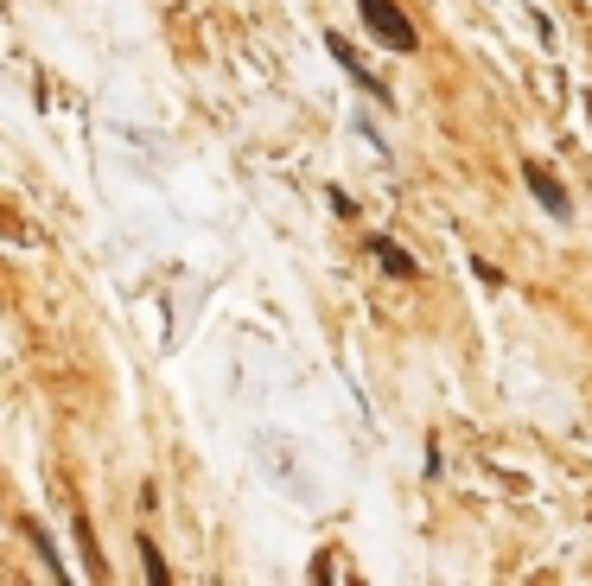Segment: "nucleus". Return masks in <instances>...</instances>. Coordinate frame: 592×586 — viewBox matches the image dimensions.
I'll return each instance as SVG.
<instances>
[{
    "mask_svg": "<svg viewBox=\"0 0 592 586\" xmlns=\"http://www.w3.org/2000/svg\"><path fill=\"white\" fill-rule=\"evenodd\" d=\"M357 13H363V26H370L389 51H402V58H414V51H421V32H414V20L395 7V0H357Z\"/></svg>",
    "mask_w": 592,
    "mask_h": 586,
    "instance_id": "obj_1",
    "label": "nucleus"
},
{
    "mask_svg": "<svg viewBox=\"0 0 592 586\" xmlns=\"http://www.w3.org/2000/svg\"><path fill=\"white\" fill-rule=\"evenodd\" d=\"M522 185H529V192H535V204H542V211L548 217H573V204H567V192H561V179H554V172L548 166H522Z\"/></svg>",
    "mask_w": 592,
    "mask_h": 586,
    "instance_id": "obj_2",
    "label": "nucleus"
},
{
    "mask_svg": "<svg viewBox=\"0 0 592 586\" xmlns=\"http://www.w3.org/2000/svg\"><path fill=\"white\" fill-rule=\"evenodd\" d=\"M325 51H332V58H338L344 71H351V77H357V83H363V90H370L376 102H389V90H382V77H376V71H363V58L351 51V39H338V32H325Z\"/></svg>",
    "mask_w": 592,
    "mask_h": 586,
    "instance_id": "obj_3",
    "label": "nucleus"
},
{
    "mask_svg": "<svg viewBox=\"0 0 592 586\" xmlns=\"http://www.w3.org/2000/svg\"><path fill=\"white\" fill-rule=\"evenodd\" d=\"M370 255L382 262V274H395V281H414V274H421V262H414L402 243H389V236H370Z\"/></svg>",
    "mask_w": 592,
    "mask_h": 586,
    "instance_id": "obj_4",
    "label": "nucleus"
},
{
    "mask_svg": "<svg viewBox=\"0 0 592 586\" xmlns=\"http://www.w3.org/2000/svg\"><path fill=\"white\" fill-rule=\"evenodd\" d=\"M141 561H147V580L153 586H166L172 574H166V561H160V548H153V536H141Z\"/></svg>",
    "mask_w": 592,
    "mask_h": 586,
    "instance_id": "obj_5",
    "label": "nucleus"
},
{
    "mask_svg": "<svg viewBox=\"0 0 592 586\" xmlns=\"http://www.w3.org/2000/svg\"><path fill=\"white\" fill-rule=\"evenodd\" d=\"M26 536H32V548H39V555L51 561V574H64V561H58V542H51V536H45L39 523H26Z\"/></svg>",
    "mask_w": 592,
    "mask_h": 586,
    "instance_id": "obj_6",
    "label": "nucleus"
}]
</instances>
